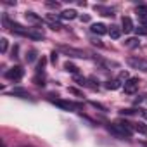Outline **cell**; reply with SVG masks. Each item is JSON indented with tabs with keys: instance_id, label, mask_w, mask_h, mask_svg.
Segmentation results:
<instances>
[{
	"instance_id": "cell-8",
	"label": "cell",
	"mask_w": 147,
	"mask_h": 147,
	"mask_svg": "<svg viewBox=\"0 0 147 147\" xmlns=\"http://www.w3.org/2000/svg\"><path fill=\"white\" fill-rule=\"evenodd\" d=\"M137 16L140 18V21L144 23V26H147V5L145 4H142V5L137 7Z\"/></svg>"
},
{
	"instance_id": "cell-6",
	"label": "cell",
	"mask_w": 147,
	"mask_h": 147,
	"mask_svg": "<svg viewBox=\"0 0 147 147\" xmlns=\"http://www.w3.org/2000/svg\"><path fill=\"white\" fill-rule=\"evenodd\" d=\"M138 78H130V80H126L125 82V87H123V90H125V94H135L137 92V88H138Z\"/></svg>"
},
{
	"instance_id": "cell-3",
	"label": "cell",
	"mask_w": 147,
	"mask_h": 147,
	"mask_svg": "<svg viewBox=\"0 0 147 147\" xmlns=\"http://www.w3.org/2000/svg\"><path fill=\"white\" fill-rule=\"evenodd\" d=\"M23 76H24V69H23L21 66H14V67H11V69L5 73V78L11 80V82H19Z\"/></svg>"
},
{
	"instance_id": "cell-25",
	"label": "cell",
	"mask_w": 147,
	"mask_h": 147,
	"mask_svg": "<svg viewBox=\"0 0 147 147\" xmlns=\"http://www.w3.org/2000/svg\"><path fill=\"white\" fill-rule=\"evenodd\" d=\"M90 104H92L95 109H100V111H107V109H106V106H102L100 102H90Z\"/></svg>"
},
{
	"instance_id": "cell-7",
	"label": "cell",
	"mask_w": 147,
	"mask_h": 147,
	"mask_svg": "<svg viewBox=\"0 0 147 147\" xmlns=\"http://www.w3.org/2000/svg\"><path fill=\"white\" fill-rule=\"evenodd\" d=\"M90 31H92L94 35H99V36H102V35L109 33L107 26H106V24H102V23H94V24H92V28H90Z\"/></svg>"
},
{
	"instance_id": "cell-10",
	"label": "cell",
	"mask_w": 147,
	"mask_h": 147,
	"mask_svg": "<svg viewBox=\"0 0 147 147\" xmlns=\"http://www.w3.org/2000/svg\"><path fill=\"white\" fill-rule=\"evenodd\" d=\"M61 19H75L76 16H78V12L75 11V9H66V11H62L61 14H57Z\"/></svg>"
},
{
	"instance_id": "cell-20",
	"label": "cell",
	"mask_w": 147,
	"mask_h": 147,
	"mask_svg": "<svg viewBox=\"0 0 147 147\" xmlns=\"http://www.w3.org/2000/svg\"><path fill=\"white\" fill-rule=\"evenodd\" d=\"M7 49H9V42H7V38H2V40H0V52L5 54Z\"/></svg>"
},
{
	"instance_id": "cell-33",
	"label": "cell",
	"mask_w": 147,
	"mask_h": 147,
	"mask_svg": "<svg viewBox=\"0 0 147 147\" xmlns=\"http://www.w3.org/2000/svg\"><path fill=\"white\" fill-rule=\"evenodd\" d=\"M142 145H144V147H147V142H142Z\"/></svg>"
},
{
	"instance_id": "cell-27",
	"label": "cell",
	"mask_w": 147,
	"mask_h": 147,
	"mask_svg": "<svg viewBox=\"0 0 147 147\" xmlns=\"http://www.w3.org/2000/svg\"><path fill=\"white\" fill-rule=\"evenodd\" d=\"M119 80H125V82H126V80H130V75H128L126 71H121V73H119Z\"/></svg>"
},
{
	"instance_id": "cell-9",
	"label": "cell",
	"mask_w": 147,
	"mask_h": 147,
	"mask_svg": "<svg viewBox=\"0 0 147 147\" xmlns=\"http://www.w3.org/2000/svg\"><path fill=\"white\" fill-rule=\"evenodd\" d=\"M94 9H95L97 12H100L102 16H106V18H113V16H114V9H111V7H104V5H94Z\"/></svg>"
},
{
	"instance_id": "cell-31",
	"label": "cell",
	"mask_w": 147,
	"mask_h": 147,
	"mask_svg": "<svg viewBox=\"0 0 147 147\" xmlns=\"http://www.w3.org/2000/svg\"><path fill=\"white\" fill-rule=\"evenodd\" d=\"M80 19H82L83 23H88V21H90V16H87V14H85V16H80Z\"/></svg>"
},
{
	"instance_id": "cell-19",
	"label": "cell",
	"mask_w": 147,
	"mask_h": 147,
	"mask_svg": "<svg viewBox=\"0 0 147 147\" xmlns=\"http://www.w3.org/2000/svg\"><path fill=\"white\" fill-rule=\"evenodd\" d=\"M64 69L67 71V73H73V75H76V73H78V67L75 66V64H73V62H64Z\"/></svg>"
},
{
	"instance_id": "cell-24",
	"label": "cell",
	"mask_w": 147,
	"mask_h": 147,
	"mask_svg": "<svg viewBox=\"0 0 147 147\" xmlns=\"http://www.w3.org/2000/svg\"><path fill=\"white\" fill-rule=\"evenodd\" d=\"M121 114H138V109H121Z\"/></svg>"
},
{
	"instance_id": "cell-17",
	"label": "cell",
	"mask_w": 147,
	"mask_h": 147,
	"mask_svg": "<svg viewBox=\"0 0 147 147\" xmlns=\"http://www.w3.org/2000/svg\"><path fill=\"white\" fill-rule=\"evenodd\" d=\"M36 57H38V50H36V49H30V50L26 52V61H28V62H35Z\"/></svg>"
},
{
	"instance_id": "cell-30",
	"label": "cell",
	"mask_w": 147,
	"mask_h": 147,
	"mask_svg": "<svg viewBox=\"0 0 147 147\" xmlns=\"http://www.w3.org/2000/svg\"><path fill=\"white\" fill-rule=\"evenodd\" d=\"M67 90H69L71 94H75V95H82V92H80L78 88H73V87H71V88H67Z\"/></svg>"
},
{
	"instance_id": "cell-13",
	"label": "cell",
	"mask_w": 147,
	"mask_h": 147,
	"mask_svg": "<svg viewBox=\"0 0 147 147\" xmlns=\"http://www.w3.org/2000/svg\"><path fill=\"white\" fill-rule=\"evenodd\" d=\"M121 24H123V28H121V30H123L125 33H131V31L135 30V28H133V23H131V19H130V18H123Z\"/></svg>"
},
{
	"instance_id": "cell-32",
	"label": "cell",
	"mask_w": 147,
	"mask_h": 147,
	"mask_svg": "<svg viewBox=\"0 0 147 147\" xmlns=\"http://www.w3.org/2000/svg\"><path fill=\"white\" fill-rule=\"evenodd\" d=\"M138 114H142V116L147 119V109H138Z\"/></svg>"
},
{
	"instance_id": "cell-1",
	"label": "cell",
	"mask_w": 147,
	"mask_h": 147,
	"mask_svg": "<svg viewBox=\"0 0 147 147\" xmlns=\"http://www.w3.org/2000/svg\"><path fill=\"white\" fill-rule=\"evenodd\" d=\"M107 131L113 133L116 138H130L131 131H133V123L128 121H116V123H109L107 125Z\"/></svg>"
},
{
	"instance_id": "cell-26",
	"label": "cell",
	"mask_w": 147,
	"mask_h": 147,
	"mask_svg": "<svg viewBox=\"0 0 147 147\" xmlns=\"http://www.w3.org/2000/svg\"><path fill=\"white\" fill-rule=\"evenodd\" d=\"M57 57H59V54L54 50V52L50 54V62H52V64H55V62H57Z\"/></svg>"
},
{
	"instance_id": "cell-4",
	"label": "cell",
	"mask_w": 147,
	"mask_h": 147,
	"mask_svg": "<svg viewBox=\"0 0 147 147\" xmlns=\"http://www.w3.org/2000/svg\"><path fill=\"white\" fill-rule=\"evenodd\" d=\"M126 62H128V66H131L133 69H138V71L147 73V61L138 59V57H128V59H126Z\"/></svg>"
},
{
	"instance_id": "cell-12",
	"label": "cell",
	"mask_w": 147,
	"mask_h": 147,
	"mask_svg": "<svg viewBox=\"0 0 147 147\" xmlns=\"http://www.w3.org/2000/svg\"><path fill=\"white\" fill-rule=\"evenodd\" d=\"M12 95H14V97H19V99H30V100H33L31 95H30V92L24 90V88H14V90H12Z\"/></svg>"
},
{
	"instance_id": "cell-15",
	"label": "cell",
	"mask_w": 147,
	"mask_h": 147,
	"mask_svg": "<svg viewBox=\"0 0 147 147\" xmlns=\"http://www.w3.org/2000/svg\"><path fill=\"white\" fill-rule=\"evenodd\" d=\"M133 130H135V131H138V133H142V135H147V125H145V123H142V121L133 123Z\"/></svg>"
},
{
	"instance_id": "cell-18",
	"label": "cell",
	"mask_w": 147,
	"mask_h": 147,
	"mask_svg": "<svg viewBox=\"0 0 147 147\" xmlns=\"http://www.w3.org/2000/svg\"><path fill=\"white\" fill-rule=\"evenodd\" d=\"M119 87H121L119 80H109V82H106V88L107 90H118Z\"/></svg>"
},
{
	"instance_id": "cell-2",
	"label": "cell",
	"mask_w": 147,
	"mask_h": 147,
	"mask_svg": "<svg viewBox=\"0 0 147 147\" xmlns=\"http://www.w3.org/2000/svg\"><path fill=\"white\" fill-rule=\"evenodd\" d=\"M59 50H61V52H64V54H66V55H69V57H78V59H85V57H88L83 50L75 49V47H67V45H59Z\"/></svg>"
},
{
	"instance_id": "cell-29",
	"label": "cell",
	"mask_w": 147,
	"mask_h": 147,
	"mask_svg": "<svg viewBox=\"0 0 147 147\" xmlns=\"http://www.w3.org/2000/svg\"><path fill=\"white\" fill-rule=\"evenodd\" d=\"M47 7H52V9H59V4H57V2H47Z\"/></svg>"
},
{
	"instance_id": "cell-11",
	"label": "cell",
	"mask_w": 147,
	"mask_h": 147,
	"mask_svg": "<svg viewBox=\"0 0 147 147\" xmlns=\"http://www.w3.org/2000/svg\"><path fill=\"white\" fill-rule=\"evenodd\" d=\"M123 45H125L126 49H138V45H140V40H138L137 36H131V38H126V40L123 42Z\"/></svg>"
},
{
	"instance_id": "cell-23",
	"label": "cell",
	"mask_w": 147,
	"mask_h": 147,
	"mask_svg": "<svg viewBox=\"0 0 147 147\" xmlns=\"http://www.w3.org/2000/svg\"><path fill=\"white\" fill-rule=\"evenodd\" d=\"M135 33H137V35H147V26L140 24L138 28H135Z\"/></svg>"
},
{
	"instance_id": "cell-5",
	"label": "cell",
	"mask_w": 147,
	"mask_h": 147,
	"mask_svg": "<svg viewBox=\"0 0 147 147\" xmlns=\"http://www.w3.org/2000/svg\"><path fill=\"white\" fill-rule=\"evenodd\" d=\"M49 102L61 107V109H64V111H73L76 107V104H71V102H66V100H61V99H54V97H49Z\"/></svg>"
},
{
	"instance_id": "cell-28",
	"label": "cell",
	"mask_w": 147,
	"mask_h": 147,
	"mask_svg": "<svg viewBox=\"0 0 147 147\" xmlns=\"http://www.w3.org/2000/svg\"><path fill=\"white\" fill-rule=\"evenodd\" d=\"M18 52H19V45H14V49H12V55H11V57H12V59L18 57Z\"/></svg>"
},
{
	"instance_id": "cell-14",
	"label": "cell",
	"mask_w": 147,
	"mask_h": 147,
	"mask_svg": "<svg viewBox=\"0 0 147 147\" xmlns=\"http://www.w3.org/2000/svg\"><path fill=\"white\" fill-rule=\"evenodd\" d=\"M33 83L36 87H45V75L43 73H36V75L33 76Z\"/></svg>"
},
{
	"instance_id": "cell-21",
	"label": "cell",
	"mask_w": 147,
	"mask_h": 147,
	"mask_svg": "<svg viewBox=\"0 0 147 147\" xmlns=\"http://www.w3.org/2000/svg\"><path fill=\"white\" fill-rule=\"evenodd\" d=\"M26 19L31 21V23H40V18H38L35 12H26Z\"/></svg>"
},
{
	"instance_id": "cell-34",
	"label": "cell",
	"mask_w": 147,
	"mask_h": 147,
	"mask_svg": "<svg viewBox=\"0 0 147 147\" xmlns=\"http://www.w3.org/2000/svg\"><path fill=\"white\" fill-rule=\"evenodd\" d=\"M145 97H147V95H145ZM145 100H147V99H145Z\"/></svg>"
},
{
	"instance_id": "cell-22",
	"label": "cell",
	"mask_w": 147,
	"mask_h": 147,
	"mask_svg": "<svg viewBox=\"0 0 147 147\" xmlns=\"http://www.w3.org/2000/svg\"><path fill=\"white\" fill-rule=\"evenodd\" d=\"M45 64H47V59H45V57H42V59L38 61V64H36V73H43Z\"/></svg>"
},
{
	"instance_id": "cell-16",
	"label": "cell",
	"mask_w": 147,
	"mask_h": 147,
	"mask_svg": "<svg viewBox=\"0 0 147 147\" xmlns=\"http://www.w3.org/2000/svg\"><path fill=\"white\" fill-rule=\"evenodd\" d=\"M121 31H123L121 28H118V26H111V28H109V36L114 38V40H118V38L121 36Z\"/></svg>"
}]
</instances>
